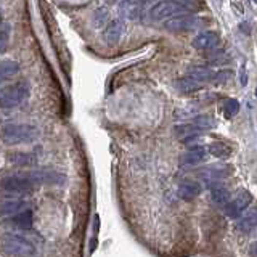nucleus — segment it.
Wrapping results in <instances>:
<instances>
[{
    "instance_id": "7ed1b4c3",
    "label": "nucleus",
    "mask_w": 257,
    "mask_h": 257,
    "mask_svg": "<svg viewBox=\"0 0 257 257\" xmlns=\"http://www.w3.org/2000/svg\"><path fill=\"white\" fill-rule=\"evenodd\" d=\"M0 244H2V249L5 251V253L10 256L31 257L36 253L34 246L27 241L26 238L20 237V235H12V233L5 235V237L2 238V241H0Z\"/></svg>"
},
{
    "instance_id": "c85d7f7f",
    "label": "nucleus",
    "mask_w": 257,
    "mask_h": 257,
    "mask_svg": "<svg viewBox=\"0 0 257 257\" xmlns=\"http://www.w3.org/2000/svg\"><path fill=\"white\" fill-rule=\"evenodd\" d=\"M246 84H248V76H246V73L243 71L241 73V85H246Z\"/></svg>"
},
{
    "instance_id": "cd10ccee",
    "label": "nucleus",
    "mask_w": 257,
    "mask_h": 257,
    "mask_svg": "<svg viewBox=\"0 0 257 257\" xmlns=\"http://www.w3.org/2000/svg\"><path fill=\"white\" fill-rule=\"evenodd\" d=\"M249 254L253 256V257H257V241L251 244V248H249Z\"/></svg>"
},
{
    "instance_id": "393cba45",
    "label": "nucleus",
    "mask_w": 257,
    "mask_h": 257,
    "mask_svg": "<svg viewBox=\"0 0 257 257\" xmlns=\"http://www.w3.org/2000/svg\"><path fill=\"white\" fill-rule=\"evenodd\" d=\"M8 47V31H0V53H3Z\"/></svg>"
},
{
    "instance_id": "bb28decb",
    "label": "nucleus",
    "mask_w": 257,
    "mask_h": 257,
    "mask_svg": "<svg viewBox=\"0 0 257 257\" xmlns=\"http://www.w3.org/2000/svg\"><path fill=\"white\" fill-rule=\"evenodd\" d=\"M125 3L127 5H132V7H137V5H141V3H145L146 0H124Z\"/></svg>"
},
{
    "instance_id": "f3484780",
    "label": "nucleus",
    "mask_w": 257,
    "mask_h": 257,
    "mask_svg": "<svg viewBox=\"0 0 257 257\" xmlns=\"http://www.w3.org/2000/svg\"><path fill=\"white\" fill-rule=\"evenodd\" d=\"M10 162L15 164V166H32V164L37 162L36 155H31V153H15V155L10 156Z\"/></svg>"
},
{
    "instance_id": "ddd939ff",
    "label": "nucleus",
    "mask_w": 257,
    "mask_h": 257,
    "mask_svg": "<svg viewBox=\"0 0 257 257\" xmlns=\"http://www.w3.org/2000/svg\"><path fill=\"white\" fill-rule=\"evenodd\" d=\"M20 64L15 59H2L0 61V84L8 79H12L13 76L18 74Z\"/></svg>"
},
{
    "instance_id": "f8f14e48",
    "label": "nucleus",
    "mask_w": 257,
    "mask_h": 257,
    "mask_svg": "<svg viewBox=\"0 0 257 257\" xmlns=\"http://www.w3.org/2000/svg\"><path fill=\"white\" fill-rule=\"evenodd\" d=\"M24 207L23 199H15V198H5L0 201V216H12L16 214Z\"/></svg>"
},
{
    "instance_id": "5701e85b",
    "label": "nucleus",
    "mask_w": 257,
    "mask_h": 257,
    "mask_svg": "<svg viewBox=\"0 0 257 257\" xmlns=\"http://www.w3.org/2000/svg\"><path fill=\"white\" fill-rule=\"evenodd\" d=\"M108 18H109V13L106 8H98L95 15H94V23L97 27L100 26H105V23H108Z\"/></svg>"
},
{
    "instance_id": "9d476101",
    "label": "nucleus",
    "mask_w": 257,
    "mask_h": 257,
    "mask_svg": "<svg viewBox=\"0 0 257 257\" xmlns=\"http://www.w3.org/2000/svg\"><path fill=\"white\" fill-rule=\"evenodd\" d=\"M220 42V37H218L217 32L207 31V32H201L193 39V47L198 48V50H212L216 48Z\"/></svg>"
},
{
    "instance_id": "39448f33",
    "label": "nucleus",
    "mask_w": 257,
    "mask_h": 257,
    "mask_svg": "<svg viewBox=\"0 0 257 257\" xmlns=\"http://www.w3.org/2000/svg\"><path fill=\"white\" fill-rule=\"evenodd\" d=\"M0 190L5 191V193L26 195L34 190V183L24 174H21V176H8L0 180Z\"/></svg>"
},
{
    "instance_id": "9b49d317",
    "label": "nucleus",
    "mask_w": 257,
    "mask_h": 257,
    "mask_svg": "<svg viewBox=\"0 0 257 257\" xmlns=\"http://www.w3.org/2000/svg\"><path fill=\"white\" fill-rule=\"evenodd\" d=\"M207 158V151L203 146H195V148H190L187 153H183L182 158H180V162L183 166H196V164L206 161Z\"/></svg>"
},
{
    "instance_id": "2eb2a0df",
    "label": "nucleus",
    "mask_w": 257,
    "mask_h": 257,
    "mask_svg": "<svg viewBox=\"0 0 257 257\" xmlns=\"http://www.w3.org/2000/svg\"><path fill=\"white\" fill-rule=\"evenodd\" d=\"M201 85H203L201 82L195 80L193 78H190V76H185V78H180V79L176 80V89L180 90V92H183V94L198 90V89H201Z\"/></svg>"
},
{
    "instance_id": "423d86ee",
    "label": "nucleus",
    "mask_w": 257,
    "mask_h": 257,
    "mask_svg": "<svg viewBox=\"0 0 257 257\" xmlns=\"http://www.w3.org/2000/svg\"><path fill=\"white\" fill-rule=\"evenodd\" d=\"M251 201H253V195H251L249 191L241 190L237 195V198H235L233 201H228V203L225 204L227 216L230 218H239L243 212L246 211V207L251 204Z\"/></svg>"
},
{
    "instance_id": "20e7f679",
    "label": "nucleus",
    "mask_w": 257,
    "mask_h": 257,
    "mask_svg": "<svg viewBox=\"0 0 257 257\" xmlns=\"http://www.w3.org/2000/svg\"><path fill=\"white\" fill-rule=\"evenodd\" d=\"M185 13H188V10L182 3V0H164L150 10V18L155 21H162Z\"/></svg>"
},
{
    "instance_id": "7c9ffc66",
    "label": "nucleus",
    "mask_w": 257,
    "mask_h": 257,
    "mask_svg": "<svg viewBox=\"0 0 257 257\" xmlns=\"http://www.w3.org/2000/svg\"><path fill=\"white\" fill-rule=\"evenodd\" d=\"M256 97H257V89H256Z\"/></svg>"
},
{
    "instance_id": "4be33fe9",
    "label": "nucleus",
    "mask_w": 257,
    "mask_h": 257,
    "mask_svg": "<svg viewBox=\"0 0 257 257\" xmlns=\"http://www.w3.org/2000/svg\"><path fill=\"white\" fill-rule=\"evenodd\" d=\"M193 125L198 127L199 130H204V129H211L214 125V119L209 118V116H198L193 119Z\"/></svg>"
},
{
    "instance_id": "2f4dec72",
    "label": "nucleus",
    "mask_w": 257,
    "mask_h": 257,
    "mask_svg": "<svg viewBox=\"0 0 257 257\" xmlns=\"http://www.w3.org/2000/svg\"><path fill=\"white\" fill-rule=\"evenodd\" d=\"M254 2H256V3H257V0H254Z\"/></svg>"
},
{
    "instance_id": "1a4fd4ad",
    "label": "nucleus",
    "mask_w": 257,
    "mask_h": 257,
    "mask_svg": "<svg viewBox=\"0 0 257 257\" xmlns=\"http://www.w3.org/2000/svg\"><path fill=\"white\" fill-rule=\"evenodd\" d=\"M125 34V24L121 20H114L108 24L105 31V40L108 45H118Z\"/></svg>"
},
{
    "instance_id": "6e6552de",
    "label": "nucleus",
    "mask_w": 257,
    "mask_h": 257,
    "mask_svg": "<svg viewBox=\"0 0 257 257\" xmlns=\"http://www.w3.org/2000/svg\"><path fill=\"white\" fill-rule=\"evenodd\" d=\"M24 176L34 185H59L64 182L63 174L55 172V171H47V169H39V171L27 172Z\"/></svg>"
},
{
    "instance_id": "a211bd4d",
    "label": "nucleus",
    "mask_w": 257,
    "mask_h": 257,
    "mask_svg": "<svg viewBox=\"0 0 257 257\" xmlns=\"http://www.w3.org/2000/svg\"><path fill=\"white\" fill-rule=\"evenodd\" d=\"M211 199L217 206H225L230 201V191L225 187H214L211 190Z\"/></svg>"
},
{
    "instance_id": "aec40b11",
    "label": "nucleus",
    "mask_w": 257,
    "mask_h": 257,
    "mask_svg": "<svg viewBox=\"0 0 257 257\" xmlns=\"http://www.w3.org/2000/svg\"><path fill=\"white\" fill-rule=\"evenodd\" d=\"M207 151H209L212 156L222 158V159L232 155V148L227 143H222V141H214V143H211L209 148H207Z\"/></svg>"
},
{
    "instance_id": "c756f323",
    "label": "nucleus",
    "mask_w": 257,
    "mask_h": 257,
    "mask_svg": "<svg viewBox=\"0 0 257 257\" xmlns=\"http://www.w3.org/2000/svg\"><path fill=\"white\" fill-rule=\"evenodd\" d=\"M3 23V13H2V10H0V26H2Z\"/></svg>"
},
{
    "instance_id": "f257e3e1",
    "label": "nucleus",
    "mask_w": 257,
    "mask_h": 257,
    "mask_svg": "<svg viewBox=\"0 0 257 257\" xmlns=\"http://www.w3.org/2000/svg\"><path fill=\"white\" fill-rule=\"evenodd\" d=\"M37 129L31 124H7L0 130L3 143L7 145H21V143H31L37 138Z\"/></svg>"
},
{
    "instance_id": "0eeeda50",
    "label": "nucleus",
    "mask_w": 257,
    "mask_h": 257,
    "mask_svg": "<svg viewBox=\"0 0 257 257\" xmlns=\"http://www.w3.org/2000/svg\"><path fill=\"white\" fill-rule=\"evenodd\" d=\"M204 20L198 18V16H191V15H178V16H174V18H169L167 23L164 24L166 29L169 31H190V29H195L203 24Z\"/></svg>"
},
{
    "instance_id": "b1692460",
    "label": "nucleus",
    "mask_w": 257,
    "mask_h": 257,
    "mask_svg": "<svg viewBox=\"0 0 257 257\" xmlns=\"http://www.w3.org/2000/svg\"><path fill=\"white\" fill-rule=\"evenodd\" d=\"M225 113H227L228 118H232V116H235V114H238L239 113V103H238V100H235V98L227 100V103H225Z\"/></svg>"
},
{
    "instance_id": "4468645a",
    "label": "nucleus",
    "mask_w": 257,
    "mask_h": 257,
    "mask_svg": "<svg viewBox=\"0 0 257 257\" xmlns=\"http://www.w3.org/2000/svg\"><path fill=\"white\" fill-rule=\"evenodd\" d=\"M201 193V185L198 182H185L178 187V196L185 201L195 199Z\"/></svg>"
},
{
    "instance_id": "412c9836",
    "label": "nucleus",
    "mask_w": 257,
    "mask_h": 257,
    "mask_svg": "<svg viewBox=\"0 0 257 257\" xmlns=\"http://www.w3.org/2000/svg\"><path fill=\"white\" fill-rule=\"evenodd\" d=\"M212 71L209 68H204V66H196V68H191L188 71V76L190 78H193L195 80H198V82H206V80H211L212 79Z\"/></svg>"
},
{
    "instance_id": "a878e982",
    "label": "nucleus",
    "mask_w": 257,
    "mask_h": 257,
    "mask_svg": "<svg viewBox=\"0 0 257 257\" xmlns=\"http://www.w3.org/2000/svg\"><path fill=\"white\" fill-rule=\"evenodd\" d=\"M230 76H232V73H228V71H223V73L212 74V79L211 80H214V82H227L228 79H230Z\"/></svg>"
},
{
    "instance_id": "f03ea898",
    "label": "nucleus",
    "mask_w": 257,
    "mask_h": 257,
    "mask_svg": "<svg viewBox=\"0 0 257 257\" xmlns=\"http://www.w3.org/2000/svg\"><path fill=\"white\" fill-rule=\"evenodd\" d=\"M31 95V89L26 82L8 85L0 90V108H15L26 101Z\"/></svg>"
},
{
    "instance_id": "6ab92c4d",
    "label": "nucleus",
    "mask_w": 257,
    "mask_h": 257,
    "mask_svg": "<svg viewBox=\"0 0 257 257\" xmlns=\"http://www.w3.org/2000/svg\"><path fill=\"white\" fill-rule=\"evenodd\" d=\"M12 223L16 228H29L32 225V211L31 209L21 211L20 214H16L12 218Z\"/></svg>"
},
{
    "instance_id": "dca6fc26",
    "label": "nucleus",
    "mask_w": 257,
    "mask_h": 257,
    "mask_svg": "<svg viewBox=\"0 0 257 257\" xmlns=\"http://www.w3.org/2000/svg\"><path fill=\"white\" fill-rule=\"evenodd\" d=\"M254 227H257V209H251L246 212V216H243L238 222V228L243 232L253 230Z\"/></svg>"
}]
</instances>
